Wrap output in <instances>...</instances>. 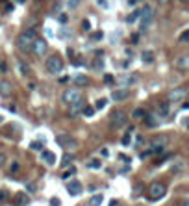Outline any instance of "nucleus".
I'll return each mask as SVG.
<instances>
[{"label": "nucleus", "instance_id": "obj_8", "mask_svg": "<svg viewBox=\"0 0 189 206\" xmlns=\"http://www.w3.org/2000/svg\"><path fill=\"white\" fill-rule=\"evenodd\" d=\"M46 48H48V43H46L43 37H37V39L33 41V45H32V52H33L35 56H45Z\"/></svg>", "mask_w": 189, "mask_h": 206}, {"label": "nucleus", "instance_id": "obj_28", "mask_svg": "<svg viewBox=\"0 0 189 206\" xmlns=\"http://www.w3.org/2000/svg\"><path fill=\"white\" fill-rule=\"evenodd\" d=\"M20 171V164L19 162H11V165H9V175H17Z\"/></svg>", "mask_w": 189, "mask_h": 206}, {"label": "nucleus", "instance_id": "obj_21", "mask_svg": "<svg viewBox=\"0 0 189 206\" xmlns=\"http://www.w3.org/2000/svg\"><path fill=\"white\" fill-rule=\"evenodd\" d=\"M160 117H167L169 115V102L167 100H163L161 104H160V113H158Z\"/></svg>", "mask_w": 189, "mask_h": 206}, {"label": "nucleus", "instance_id": "obj_16", "mask_svg": "<svg viewBox=\"0 0 189 206\" xmlns=\"http://www.w3.org/2000/svg\"><path fill=\"white\" fill-rule=\"evenodd\" d=\"M11 89H13L11 82H7V80H2V82H0V95H2V97L11 95Z\"/></svg>", "mask_w": 189, "mask_h": 206}, {"label": "nucleus", "instance_id": "obj_41", "mask_svg": "<svg viewBox=\"0 0 189 206\" xmlns=\"http://www.w3.org/2000/svg\"><path fill=\"white\" fill-rule=\"evenodd\" d=\"M104 82H106V84H111V82H113V76H111V74H104Z\"/></svg>", "mask_w": 189, "mask_h": 206}, {"label": "nucleus", "instance_id": "obj_5", "mask_svg": "<svg viewBox=\"0 0 189 206\" xmlns=\"http://www.w3.org/2000/svg\"><path fill=\"white\" fill-rule=\"evenodd\" d=\"M110 121H111V128H122V126H126V123H128V115H126L122 110H115V112L111 113Z\"/></svg>", "mask_w": 189, "mask_h": 206}, {"label": "nucleus", "instance_id": "obj_12", "mask_svg": "<svg viewBox=\"0 0 189 206\" xmlns=\"http://www.w3.org/2000/svg\"><path fill=\"white\" fill-rule=\"evenodd\" d=\"M117 80H119V84H122L124 87L137 84V76H135V74H122V76H119Z\"/></svg>", "mask_w": 189, "mask_h": 206}, {"label": "nucleus", "instance_id": "obj_38", "mask_svg": "<svg viewBox=\"0 0 189 206\" xmlns=\"http://www.w3.org/2000/svg\"><path fill=\"white\" fill-rule=\"evenodd\" d=\"M30 147H32L33 151H43V143H39V141H33Z\"/></svg>", "mask_w": 189, "mask_h": 206}, {"label": "nucleus", "instance_id": "obj_22", "mask_svg": "<svg viewBox=\"0 0 189 206\" xmlns=\"http://www.w3.org/2000/svg\"><path fill=\"white\" fill-rule=\"evenodd\" d=\"M102 201H104L102 195H93V197L89 199V206H100L102 204Z\"/></svg>", "mask_w": 189, "mask_h": 206}, {"label": "nucleus", "instance_id": "obj_18", "mask_svg": "<svg viewBox=\"0 0 189 206\" xmlns=\"http://www.w3.org/2000/svg\"><path fill=\"white\" fill-rule=\"evenodd\" d=\"M154 59H156L154 50H145V52L141 54V61H143V63H154Z\"/></svg>", "mask_w": 189, "mask_h": 206}, {"label": "nucleus", "instance_id": "obj_19", "mask_svg": "<svg viewBox=\"0 0 189 206\" xmlns=\"http://www.w3.org/2000/svg\"><path fill=\"white\" fill-rule=\"evenodd\" d=\"M28 203H30V199H28L26 193H17L15 195V204L17 206H26Z\"/></svg>", "mask_w": 189, "mask_h": 206}, {"label": "nucleus", "instance_id": "obj_50", "mask_svg": "<svg viewBox=\"0 0 189 206\" xmlns=\"http://www.w3.org/2000/svg\"><path fill=\"white\" fill-rule=\"evenodd\" d=\"M7 108H9V112H17V106H15V104H9Z\"/></svg>", "mask_w": 189, "mask_h": 206}, {"label": "nucleus", "instance_id": "obj_30", "mask_svg": "<svg viewBox=\"0 0 189 206\" xmlns=\"http://www.w3.org/2000/svg\"><path fill=\"white\" fill-rule=\"evenodd\" d=\"M106 104H108V100H106V99H98V100L95 102V106H93V108H95V110H104V108H106Z\"/></svg>", "mask_w": 189, "mask_h": 206}, {"label": "nucleus", "instance_id": "obj_1", "mask_svg": "<svg viewBox=\"0 0 189 206\" xmlns=\"http://www.w3.org/2000/svg\"><path fill=\"white\" fill-rule=\"evenodd\" d=\"M35 39H37V32H35L33 28H28V30H24V32L17 37V46H19L20 50H32V45H33Z\"/></svg>", "mask_w": 189, "mask_h": 206}, {"label": "nucleus", "instance_id": "obj_43", "mask_svg": "<svg viewBox=\"0 0 189 206\" xmlns=\"http://www.w3.org/2000/svg\"><path fill=\"white\" fill-rule=\"evenodd\" d=\"M50 206H61V201L56 197V199H52V201H50Z\"/></svg>", "mask_w": 189, "mask_h": 206}, {"label": "nucleus", "instance_id": "obj_53", "mask_svg": "<svg viewBox=\"0 0 189 206\" xmlns=\"http://www.w3.org/2000/svg\"><path fill=\"white\" fill-rule=\"evenodd\" d=\"M19 2H24V0H19Z\"/></svg>", "mask_w": 189, "mask_h": 206}, {"label": "nucleus", "instance_id": "obj_36", "mask_svg": "<svg viewBox=\"0 0 189 206\" xmlns=\"http://www.w3.org/2000/svg\"><path fill=\"white\" fill-rule=\"evenodd\" d=\"M93 65H95V67H93V69H95V71H98V69H102V65H104V61H102V58H100V59H98V58H97V59H95V63H93Z\"/></svg>", "mask_w": 189, "mask_h": 206}, {"label": "nucleus", "instance_id": "obj_33", "mask_svg": "<svg viewBox=\"0 0 189 206\" xmlns=\"http://www.w3.org/2000/svg\"><path fill=\"white\" fill-rule=\"evenodd\" d=\"M19 67H20L22 74H30V69H28V65H24V61H19Z\"/></svg>", "mask_w": 189, "mask_h": 206}, {"label": "nucleus", "instance_id": "obj_14", "mask_svg": "<svg viewBox=\"0 0 189 206\" xmlns=\"http://www.w3.org/2000/svg\"><path fill=\"white\" fill-rule=\"evenodd\" d=\"M41 158H43V162L45 164H48V165H54L56 164V154L52 152V151H41Z\"/></svg>", "mask_w": 189, "mask_h": 206}, {"label": "nucleus", "instance_id": "obj_48", "mask_svg": "<svg viewBox=\"0 0 189 206\" xmlns=\"http://www.w3.org/2000/svg\"><path fill=\"white\" fill-rule=\"evenodd\" d=\"M119 156H121V160H122V162H130V158H128L126 154H119Z\"/></svg>", "mask_w": 189, "mask_h": 206}, {"label": "nucleus", "instance_id": "obj_52", "mask_svg": "<svg viewBox=\"0 0 189 206\" xmlns=\"http://www.w3.org/2000/svg\"><path fill=\"white\" fill-rule=\"evenodd\" d=\"M0 123H4V115H0Z\"/></svg>", "mask_w": 189, "mask_h": 206}, {"label": "nucleus", "instance_id": "obj_7", "mask_svg": "<svg viewBox=\"0 0 189 206\" xmlns=\"http://www.w3.org/2000/svg\"><path fill=\"white\" fill-rule=\"evenodd\" d=\"M167 138L165 136H161V138H154L152 141H150V154H161L163 151H165V147H167Z\"/></svg>", "mask_w": 189, "mask_h": 206}, {"label": "nucleus", "instance_id": "obj_37", "mask_svg": "<svg viewBox=\"0 0 189 206\" xmlns=\"http://www.w3.org/2000/svg\"><path fill=\"white\" fill-rule=\"evenodd\" d=\"M82 28H84L85 32H89V30H91V22H89L87 19H84V20H82Z\"/></svg>", "mask_w": 189, "mask_h": 206}, {"label": "nucleus", "instance_id": "obj_25", "mask_svg": "<svg viewBox=\"0 0 189 206\" xmlns=\"http://www.w3.org/2000/svg\"><path fill=\"white\" fill-rule=\"evenodd\" d=\"M74 175H76V167H74V165H71V167H69V169L61 175V178H63V180H67L69 177H74Z\"/></svg>", "mask_w": 189, "mask_h": 206}, {"label": "nucleus", "instance_id": "obj_32", "mask_svg": "<svg viewBox=\"0 0 189 206\" xmlns=\"http://www.w3.org/2000/svg\"><path fill=\"white\" fill-rule=\"evenodd\" d=\"M9 201V193L6 190H0V203H7Z\"/></svg>", "mask_w": 189, "mask_h": 206}, {"label": "nucleus", "instance_id": "obj_13", "mask_svg": "<svg viewBox=\"0 0 189 206\" xmlns=\"http://www.w3.org/2000/svg\"><path fill=\"white\" fill-rule=\"evenodd\" d=\"M67 193H69V195H72V197L80 195V193H82V184H80L78 180L69 182V184H67Z\"/></svg>", "mask_w": 189, "mask_h": 206}, {"label": "nucleus", "instance_id": "obj_23", "mask_svg": "<svg viewBox=\"0 0 189 206\" xmlns=\"http://www.w3.org/2000/svg\"><path fill=\"white\" fill-rule=\"evenodd\" d=\"M95 112H97V110H95L93 106H87V104H85V106H84V110H82V115H85V117H93V115H95Z\"/></svg>", "mask_w": 189, "mask_h": 206}, {"label": "nucleus", "instance_id": "obj_9", "mask_svg": "<svg viewBox=\"0 0 189 206\" xmlns=\"http://www.w3.org/2000/svg\"><path fill=\"white\" fill-rule=\"evenodd\" d=\"M184 97H186V89H184V87H178V89H174V91H171V93L167 95V102H169V104H173V102H182Z\"/></svg>", "mask_w": 189, "mask_h": 206}, {"label": "nucleus", "instance_id": "obj_42", "mask_svg": "<svg viewBox=\"0 0 189 206\" xmlns=\"http://www.w3.org/2000/svg\"><path fill=\"white\" fill-rule=\"evenodd\" d=\"M80 2H82V0H71V2H69V7H76V6H80Z\"/></svg>", "mask_w": 189, "mask_h": 206}, {"label": "nucleus", "instance_id": "obj_34", "mask_svg": "<svg viewBox=\"0 0 189 206\" xmlns=\"http://www.w3.org/2000/svg\"><path fill=\"white\" fill-rule=\"evenodd\" d=\"M189 41V30H184L182 35H180V43H187Z\"/></svg>", "mask_w": 189, "mask_h": 206}, {"label": "nucleus", "instance_id": "obj_20", "mask_svg": "<svg viewBox=\"0 0 189 206\" xmlns=\"http://www.w3.org/2000/svg\"><path fill=\"white\" fill-rule=\"evenodd\" d=\"M85 165L91 167V169H100V167H102V160H100V158H91V160H87Z\"/></svg>", "mask_w": 189, "mask_h": 206}, {"label": "nucleus", "instance_id": "obj_15", "mask_svg": "<svg viewBox=\"0 0 189 206\" xmlns=\"http://www.w3.org/2000/svg\"><path fill=\"white\" fill-rule=\"evenodd\" d=\"M143 123H145V126H147V128H156V126H158V119H156L152 113H145Z\"/></svg>", "mask_w": 189, "mask_h": 206}, {"label": "nucleus", "instance_id": "obj_11", "mask_svg": "<svg viewBox=\"0 0 189 206\" xmlns=\"http://www.w3.org/2000/svg\"><path fill=\"white\" fill-rule=\"evenodd\" d=\"M84 99H80L78 102H74V104H71L69 106V117H76V115H80L82 113V110H84Z\"/></svg>", "mask_w": 189, "mask_h": 206}, {"label": "nucleus", "instance_id": "obj_10", "mask_svg": "<svg viewBox=\"0 0 189 206\" xmlns=\"http://www.w3.org/2000/svg\"><path fill=\"white\" fill-rule=\"evenodd\" d=\"M128 95H130V89H128V87H121V89H115V91L111 93V99H113L115 102H121V100H126Z\"/></svg>", "mask_w": 189, "mask_h": 206}, {"label": "nucleus", "instance_id": "obj_4", "mask_svg": "<svg viewBox=\"0 0 189 206\" xmlns=\"http://www.w3.org/2000/svg\"><path fill=\"white\" fill-rule=\"evenodd\" d=\"M56 141H58V145L63 147L65 151H76V149H78L76 139L71 138L69 134H59V136H56Z\"/></svg>", "mask_w": 189, "mask_h": 206}, {"label": "nucleus", "instance_id": "obj_35", "mask_svg": "<svg viewBox=\"0 0 189 206\" xmlns=\"http://www.w3.org/2000/svg\"><path fill=\"white\" fill-rule=\"evenodd\" d=\"M102 37H104V33H102V32H95V33L91 35V39H93V41H102Z\"/></svg>", "mask_w": 189, "mask_h": 206}, {"label": "nucleus", "instance_id": "obj_27", "mask_svg": "<svg viewBox=\"0 0 189 206\" xmlns=\"http://www.w3.org/2000/svg\"><path fill=\"white\" fill-rule=\"evenodd\" d=\"M72 160H74V156H72V154H69V152H67V154H65V156H63V160H61V167H67V165H69V164H72Z\"/></svg>", "mask_w": 189, "mask_h": 206}, {"label": "nucleus", "instance_id": "obj_17", "mask_svg": "<svg viewBox=\"0 0 189 206\" xmlns=\"http://www.w3.org/2000/svg\"><path fill=\"white\" fill-rule=\"evenodd\" d=\"M174 63H176V67H178V69L186 71V69L189 67V56H187V54H184V56L176 58V61H174Z\"/></svg>", "mask_w": 189, "mask_h": 206}, {"label": "nucleus", "instance_id": "obj_46", "mask_svg": "<svg viewBox=\"0 0 189 206\" xmlns=\"http://www.w3.org/2000/svg\"><path fill=\"white\" fill-rule=\"evenodd\" d=\"M100 154H102V156H104V158H106V156H108V154H110V151H108V149H106V147H104V149H100Z\"/></svg>", "mask_w": 189, "mask_h": 206}, {"label": "nucleus", "instance_id": "obj_31", "mask_svg": "<svg viewBox=\"0 0 189 206\" xmlns=\"http://www.w3.org/2000/svg\"><path fill=\"white\" fill-rule=\"evenodd\" d=\"M145 113H147V112H145L143 108H137V110H134V113H132V115H134V119H143V117H145Z\"/></svg>", "mask_w": 189, "mask_h": 206}, {"label": "nucleus", "instance_id": "obj_2", "mask_svg": "<svg viewBox=\"0 0 189 206\" xmlns=\"http://www.w3.org/2000/svg\"><path fill=\"white\" fill-rule=\"evenodd\" d=\"M45 67H46V71H48L50 74H59V72L63 71V59H61V56H59V54L48 56L46 61H45Z\"/></svg>", "mask_w": 189, "mask_h": 206}, {"label": "nucleus", "instance_id": "obj_49", "mask_svg": "<svg viewBox=\"0 0 189 206\" xmlns=\"http://www.w3.org/2000/svg\"><path fill=\"white\" fill-rule=\"evenodd\" d=\"M132 41H134V43H137V41H139V35H137V33H134V35H132Z\"/></svg>", "mask_w": 189, "mask_h": 206}, {"label": "nucleus", "instance_id": "obj_39", "mask_svg": "<svg viewBox=\"0 0 189 206\" xmlns=\"http://www.w3.org/2000/svg\"><path fill=\"white\" fill-rule=\"evenodd\" d=\"M6 162H7V154H6V152H0V167H4Z\"/></svg>", "mask_w": 189, "mask_h": 206}, {"label": "nucleus", "instance_id": "obj_45", "mask_svg": "<svg viewBox=\"0 0 189 206\" xmlns=\"http://www.w3.org/2000/svg\"><path fill=\"white\" fill-rule=\"evenodd\" d=\"M97 4H98L100 7H108V2H106V0H97Z\"/></svg>", "mask_w": 189, "mask_h": 206}, {"label": "nucleus", "instance_id": "obj_51", "mask_svg": "<svg viewBox=\"0 0 189 206\" xmlns=\"http://www.w3.org/2000/svg\"><path fill=\"white\" fill-rule=\"evenodd\" d=\"M128 4H130V6H134V4H137V0H128Z\"/></svg>", "mask_w": 189, "mask_h": 206}, {"label": "nucleus", "instance_id": "obj_40", "mask_svg": "<svg viewBox=\"0 0 189 206\" xmlns=\"http://www.w3.org/2000/svg\"><path fill=\"white\" fill-rule=\"evenodd\" d=\"M0 72H7V63L4 59H0Z\"/></svg>", "mask_w": 189, "mask_h": 206}, {"label": "nucleus", "instance_id": "obj_29", "mask_svg": "<svg viewBox=\"0 0 189 206\" xmlns=\"http://www.w3.org/2000/svg\"><path fill=\"white\" fill-rule=\"evenodd\" d=\"M74 84H76V85H85V84H87V78H85L84 74H78V76H74Z\"/></svg>", "mask_w": 189, "mask_h": 206}, {"label": "nucleus", "instance_id": "obj_26", "mask_svg": "<svg viewBox=\"0 0 189 206\" xmlns=\"http://www.w3.org/2000/svg\"><path fill=\"white\" fill-rule=\"evenodd\" d=\"M121 143H122V147H130V143H132V134H130V132H126V134L122 136Z\"/></svg>", "mask_w": 189, "mask_h": 206}, {"label": "nucleus", "instance_id": "obj_47", "mask_svg": "<svg viewBox=\"0 0 189 206\" xmlns=\"http://www.w3.org/2000/svg\"><path fill=\"white\" fill-rule=\"evenodd\" d=\"M67 82H69V78H67V76H61V78H59V84H67Z\"/></svg>", "mask_w": 189, "mask_h": 206}, {"label": "nucleus", "instance_id": "obj_24", "mask_svg": "<svg viewBox=\"0 0 189 206\" xmlns=\"http://www.w3.org/2000/svg\"><path fill=\"white\" fill-rule=\"evenodd\" d=\"M139 15H141V11H139V9H134V11H132V13L128 15V19H126V20H128V22L132 24V22H135V20L139 19Z\"/></svg>", "mask_w": 189, "mask_h": 206}, {"label": "nucleus", "instance_id": "obj_3", "mask_svg": "<svg viewBox=\"0 0 189 206\" xmlns=\"http://www.w3.org/2000/svg\"><path fill=\"white\" fill-rule=\"evenodd\" d=\"M165 193H167V186L161 184V182H154V184H150V188H148V197H150L152 201L163 199Z\"/></svg>", "mask_w": 189, "mask_h": 206}, {"label": "nucleus", "instance_id": "obj_6", "mask_svg": "<svg viewBox=\"0 0 189 206\" xmlns=\"http://www.w3.org/2000/svg\"><path fill=\"white\" fill-rule=\"evenodd\" d=\"M80 99H84V97H82V91H80V89H74V87H72V89H67V91L63 93V97H61V100H63L67 106L78 102Z\"/></svg>", "mask_w": 189, "mask_h": 206}, {"label": "nucleus", "instance_id": "obj_44", "mask_svg": "<svg viewBox=\"0 0 189 206\" xmlns=\"http://www.w3.org/2000/svg\"><path fill=\"white\" fill-rule=\"evenodd\" d=\"M59 22H61V24H65V22H67V15H65V13H61V15H59Z\"/></svg>", "mask_w": 189, "mask_h": 206}]
</instances>
